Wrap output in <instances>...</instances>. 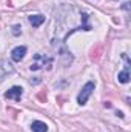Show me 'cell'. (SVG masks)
<instances>
[{
    "instance_id": "11",
    "label": "cell",
    "mask_w": 131,
    "mask_h": 132,
    "mask_svg": "<svg viewBox=\"0 0 131 132\" xmlns=\"http://www.w3.org/2000/svg\"><path fill=\"white\" fill-rule=\"evenodd\" d=\"M30 81H31V85H39V83H40V81H42V80H40V78H39V77H34V80H33V78H31V80H30Z\"/></svg>"
},
{
    "instance_id": "15",
    "label": "cell",
    "mask_w": 131,
    "mask_h": 132,
    "mask_svg": "<svg viewBox=\"0 0 131 132\" xmlns=\"http://www.w3.org/2000/svg\"><path fill=\"white\" fill-rule=\"evenodd\" d=\"M105 108H111V103L110 101H105Z\"/></svg>"
},
{
    "instance_id": "5",
    "label": "cell",
    "mask_w": 131,
    "mask_h": 132,
    "mask_svg": "<svg viewBox=\"0 0 131 132\" xmlns=\"http://www.w3.org/2000/svg\"><path fill=\"white\" fill-rule=\"evenodd\" d=\"M25 54H26V48L25 46H17L11 51V59L14 62H20V60H23Z\"/></svg>"
},
{
    "instance_id": "6",
    "label": "cell",
    "mask_w": 131,
    "mask_h": 132,
    "mask_svg": "<svg viewBox=\"0 0 131 132\" xmlns=\"http://www.w3.org/2000/svg\"><path fill=\"white\" fill-rule=\"evenodd\" d=\"M31 129H33V132H48V125L43 123V121L35 120V121L31 123Z\"/></svg>"
},
{
    "instance_id": "2",
    "label": "cell",
    "mask_w": 131,
    "mask_h": 132,
    "mask_svg": "<svg viewBox=\"0 0 131 132\" xmlns=\"http://www.w3.org/2000/svg\"><path fill=\"white\" fill-rule=\"evenodd\" d=\"M94 88H96V83H94V81L85 83V86L82 88L80 94L77 95V103H79L80 106H83V104L88 101V98L91 97V94H93V91H94Z\"/></svg>"
},
{
    "instance_id": "13",
    "label": "cell",
    "mask_w": 131,
    "mask_h": 132,
    "mask_svg": "<svg viewBox=\"0 0 131 132\" xmlns=\"http://www.w3.org/2000/svg\"><path fill=\"white\" fill-rule=\"evenodd\" d=\"M39 100H42V101L45 103V101H46V95H45V94H39Z\"/></svg>"
},
{
    "instance_id": "10",
    "label": "cell",
    "mask_w": 131,
    "mask_h": 132,
    "mask_svg": "<svg viewBox=\"0 0 131 132\" xmlns=\"http://www.w3.org/2000/svg\"><path fill=\"white\" fill-rule=\"evenodd\" d=\"M100 51H102V48H99V49L96 51V52L93 51V55H91V60H94V62H97L99 59H100Z\"/></svg>"
},
{
    "instance_id": "1",
    "label": "cell",
    "mask_w": 131,
    "mask_h": 132,
    "mask_svg": "<svg viewBox=\"0 0 131 132\" xmlns=\"http://www.w3.org/2000/svg\"><path fill=\"white\" fill-rule=\"evenodd\" d=\"M53 62H54V60H53L51 57L45 55V54H35L34 59H33V62H31V65H30V69H31V71H39V69H43V68L51 69Z\"/></svg>"
},
{
    "instance_id": "14",
    "label": "cell",
    "mask_w": 131,
    "mask_h": 132,
    "mask_svg": "<svg viewBox=\"0 0 131 132\" xmlns=\"http://www.w3.org/2000/svg\"><path fill=\"white\" fill-rule=\"evenodd\" d=\"M117 117H120V118H123V112H120V111H117Z\"/></svg>"
},
{
    "instance_id": "3",
    "label": "cell",
    "mask_w": 131,
    "mask_h": 132,
    "mask_svg": "<svg viewBox=\"0 0 131 132\" xmlns=\"http://www.w3.org/2000/svg\"><path fill=\"white\" fill-rule=\"evenodd\" d=\"M22 95H23V88H20V86H12L11 89H8V91L5 92V98L6 100H16V101H20Z\"/></svg>"
},
{
    "instance_id": "12",
    "label": "cell",
    "mask_w": 131,
    "mask_h": 132,
    "mask_svg": "<svg viewBox=\"0 0 131 132\" xmlns=\"http://www.w3.org/2000/svg\"><path fill=\"white\" fill-rule=\"evenodd\" d=\"M122 8H123L125 11H130V3H128V2H125V3L122 5Z\"/></svg>"
},
{
    "instance_id": "7",
    "label": "cell",
    "mask_w": 131,
    "mask_h": 132,
    "mask_svg": "<svg viewBox=\"0 0 131 132\" xmlns=\"http://www.w3.org/2000/svg\"><path fill=\"white\" fill-rule=\"evenodd\" d=\"M45 22V15L42 14H35V15H30V23L33 25L34 28H39L42 23Z\"/></svg>"
},
{
    "instance_id": "8",
    "label": "cell",
    "mask_w": 131,
    "mask_h": 132,
    "mask_svg": "<svg viewBox=\"0 0 131 132\" xmlns=\"http://www.w3.org/2000/svg\"><path fill=\"white\" fill-rule=\"evenodd\" d=\"M117 80H119L120 83H128V81H130V69H123L122 72H119Z\"/></svg>"
},
{
    "instance_id": "9",
    "label": "cell",
    "mask_w": 131,
    "mask_h": 132,
    "mask_svg": "<svg viewBox=\"0 0 131 132\" xmlns=\"http://www.w3.org/2000/svg\"><path fill=\"white\" fill-rule=\"evenodd\" d=\"M20 34H22V26L20 25H14L12 26V35L14 37H19Z\"/></svg>"
},
{
    "instance_id": "4",
    "label": "cell",
    "mask_w": 131,
    "mask_h": 132,
    "mask_svg": "<svg viewBox=\"0 0 131 132\" xmlns=\"http://www.w3.org/2000/svg\"><path fill=\"white\" fill-rule=\"evenodd\" d=\"M14 72V66L11 62H8V60H0V83L5 80V77L6 75H9V74H12Z\"/></svg>"
}]
</instances>
